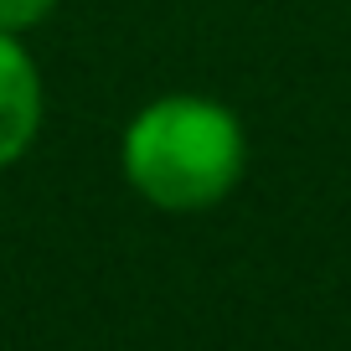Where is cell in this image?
Segmentation results:
<instances>
[{"label":"cell","mask_w":351,"mask_h":351,"mask_svg":"<svg viewBox=\"0 0 351 351\" xmlns=\"http://www.w3.org/2000/svg\"><path fill=\"white\" fill-rule=\"evenodd\" d=\"M124 176L160 212H207L238 186L248 140L228 104L202 93H165L124 130Z\"/></svg>","instance_id":"1"},{"label":"cell","mask_w":351,"mask_h":351,"mask_svg":"<svg viewBox=\"0 0 351 351\" xmlns=\"http://www.w3.org/2000/svg\"><path fill=\"white\" fill-rule=\"evenodd\" d=\"M42 130V77L21 36L0 32V171L32 150Z\"/></svg>","instance_id":"2"},{"label":"cell","mask_w":351,"mask_h":351,"mask_svg":"<svg viewBox=\"0 0 351 351\" xmlns=\"http://www.w3.org/2000/svg\"><path fill=\"white\" fill-rule=\"evenodd\" d=\"M57 5H62V0H0V32L26 36L32 26H42Z\"/></svg>","instance_id":"3"}]
</instances>
